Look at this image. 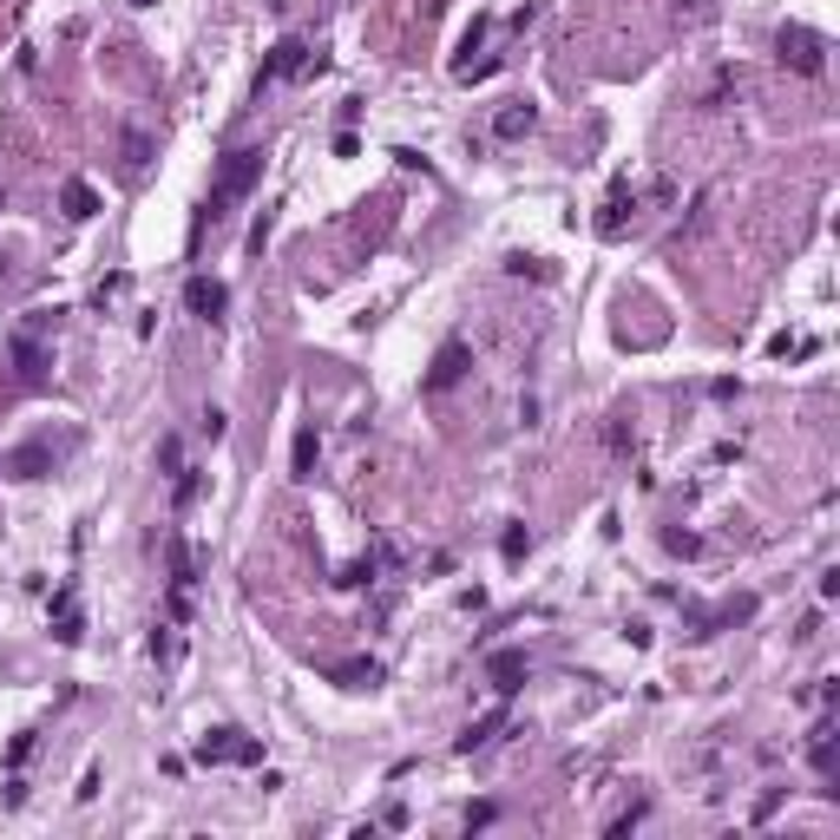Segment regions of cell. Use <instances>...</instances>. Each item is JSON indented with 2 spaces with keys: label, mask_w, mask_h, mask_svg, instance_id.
<instances>
[{
  "label": "cell",
  "mask_w": 840,
  "mask_h": 840,
  "mask_svg": "<svg viewBox=\"0 0 840 840\" xmlns=\"http://www.w3.org/2000/svg\"><path fill=\"white\" fill-rule=\"evenodd\" d=\"M257 178H263V151L257 144H243V151H230L223 164H217V184H210V204H204V223H223L230 210L243 204L250 191H257Z\"/></svg>",
  "instance_id": "6da1fadb"
},
{
  "label": "cell",
  "mask_w": 840,
  "mask_h": 840,
  "mask_svg": "<svg viewBox=\"0 0 840 840\" xmlns=\"http://www.w3.org/2000/svg\"><path fill=\"white\" fill-rule=\"evenodd\" d=\"M47 322L33 316V322H20L13 336H7V354H13V374L27 381V388H40L47 381V368H53V349H47V336H40Z\"/></svg>",
  "instance_id": "7a4b0ae2"
},
{
  "label": "cell",
  "mask_w": 840,
  "mask_h": 840,
  "mask_svg": "<svg viewBox=\"0 0 840 840\" xmlns=\"http://www.w3.org/2000/svg\"><path fill=\"white\" fill-rule=\"evenodd\" d=\"M781 67H794V72H808V79H821L828 72V40L814 33V27H781Z\"/></svg>",
  "instance_id": "3957f363"
},
{
  "label": "cell",
  "mask_w": 840,
  "mask_h": 840,
  "mask_svg": "<svg viewBox=\"0 0 840 840\" xmlns=\"http://www.w3.org/2000/svg\"><path fill=\"white\" fill-rule=\"evenodd\" d=\"M316 67H322V60H316L302 40H282L277 53H270V67H263V79H257V92H263V86H277V79H302V72H316Z\"/></svg>",
  "instance_id": "277c9868"
},
{
  "label": "cell",
  "mask_w": 840,
  "mask_h": 840,
  "mask_svg": "<svg viewBox=\"0 0 840 840\" xmlns=\"http://www.w3.org/2000/svg\"><path fill=\"white\" fill-rule=\"evenodd\" d=\"M198 756H204V762H257L263 749H257L243 729H210L204 742H198Z\"/></svg>",
  "instance_id": "5b68a950"
},
{
  "label": "cell",
  "mask_w": 840,
  "mask_h": 840,
  "mask_svg": "<svg viewBox=\"0 0 840 840\" xmlns=\"http://www.w3.org/2000/svg\"><path fill=\"white\" fill-rule=\"evenodd\" d=\"M184 309H191V316H204V322H217V316L230 309V289H223L217 277H191V282H184Z\"/></svg>",
  "instance_id": "8992f818"
},
{
  "label": "cell",
  "mask_w": 840,
  "mask_h": 840,
  "mask_svg": "<svg viewBox=\"0 0 840 840\" xmlns=\"http://www.w3.org/2000/svg\"><path fill=\"white\" fill-rule=\"evenodd\" d=\"M467 361H473V354H467V342H447V349L433 354V368H427V394H447V388L467 374Z\"/></svg>",
  "instance_id": "52a82bcc"
},
{
  "label": "cell",
  "mask_w": 840,
  "mask_h": 840,
  "mask_svg": "<svg viewBox=\"0 0 840 840\" xmlns=\"http://www.w3.org/2000/svg\"><path fill=\"white\" fill-rule=\"evenodd\" d=\"M637 198H643L637 184H618V191L604 198V217H598V237H624V217L637 210Z\"/></svg>",
  "instance_id": "ba28073f"
},
{
  "label": "cell",
  "mask_w": 840,
  "mask_h": 840,
  "mask_svg": "<svg viewBox=\"0 0 840 840\" xmlns=\"http://www.w3.org/2000/svg\"><path fill=\"white\" fill-rule=\"evenodd\" d=\"M519 677H526V650H499V657H492V690H499V697H512V690H519Z\"/></svg>",
  "instance_id": "9c48e42d"
},
{
  "label": "cell",
  "mask_w": 840,
  "mask_h": 840,
  "mask_svg": "<svg viewBox=\"0 0 840 840\" xmlns=\"http://www.w3.org/2000/svg\"><path fill=\"white\" fill-rule=\"evenodd\" d=\"M532 126H539V112H532V106H526V99H519V106H506V112H499V119H492V132H499V139H526V132H532Z\"/></svg>",
  "instance_id": "30bf717a"
},
{
  "label": "cell",
  "mask_w": 840,
  "mask_h": 840,
  "mask_svg": "<svg viewBox=\"0 0 840 840\" xmlns=\"http://www.w3.org/2000/svg\"><path fill=\"white\" fill-rule=\"evenodd\" d=\"M47 460H53L47 447H20V453H7V460H0V473H13V480H33Z\"/></svg>",
  "instance_id": "8fae6325"
},
{
  "label": "cell",
  "mask_w": 840,
  "mask_h": 840,
  "mask_svg": "<svg viewBox=\"0 0 840 840\" xmlns=\"http://www.w3.org/2000/svg\"><path fill=\"white\" fill-rule=\"evenodd\" d=\"M808 762H814V774H834V722H814V742H808Z\"/></svg>",
  "instance_id": "7c38bea8"
},
{
  "label": "cell",
  "mask_w": 840,
  "mask_h": 840,
  "mask_svg": "<svg viewBox=\"0 0 840 840\" xmlns=\"http://www.w3.org/2000/svg\"><path fill=\"white\" fill-rule=\"evenodd\" d=\"M60 204H67V217H72V223H86V217L99 210V198H92V184H79V178H72V184H67V198H60Z\"/></svg>",
  "instance_id": "4fadbf2b"
},
{
  "label": "cell",
  "mask_w": 840,
  "mask_h": 840,
  "mask_svg": "<svg viewBox=\"0 0 840 840\" xmlns=\"http://www.w3.org/2000/svg\"><path fill=\"white\" fill-rule=\"evenodd\" d=\"M316 453H322V440H316V427H302V433H296V480L316 473Z\"/></svg>",
  "instance_id": "5bb4252c"
},
{
  "label": "cell",
  "mask_w": 840,
  "mask_h": 840,
  "mask_svg": "<svg viewBox=\"0 0 840 840\" xmlns=\"http://www.w3.org/2000/svg\"><path fill=\"white\" fill-rule=\"evenodd\" d=\"M499 722H506V716H499V709H492L487 722H473V729H467V736H460V756H473V749H487V742H492V729H499Z\"/></svg>",
  "instance_id": "9a60e30c"
},
{
  "label": "cell",
  "mask_w": 840,
  "mask_h": 840,
  "mask_svg": "<svg viewBox=\"0 0 840 840\" xmlns=\"http://www.w3.org/2000/svg\"><path fill=\"white\" fill-rule=\"evenodd\" d=\"M336 677H342V683H349V690H361V683H374V677H381V670H374V663H342V670H336Z\"/></svg>",
  "instance_id": "2e32d148"
},
{
  "label": "cell",
  "mask_w": 840,
  "mask_h": 840,
  "mask_svg": "<svg viewBox=\"0 0 840 840\" xmlns=\"http://www.w3.org/2000/svg\"><path fill=\"white\" fill-rule=\"evenodd\" d=\"M144 158H151V139H144V132H126V164L139 171Z\"/></svg>",
  "instance_id": "e0dca14e"
}]
</instances>
